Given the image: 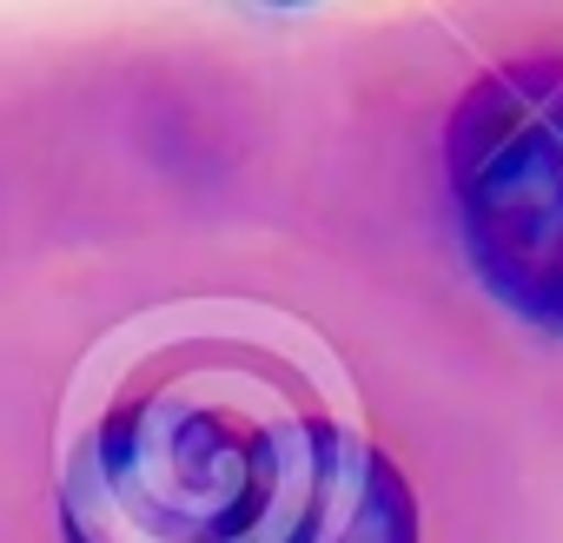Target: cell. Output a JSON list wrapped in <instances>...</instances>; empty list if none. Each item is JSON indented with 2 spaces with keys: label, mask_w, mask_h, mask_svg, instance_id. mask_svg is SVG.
<instances>
[{
  "label": "cell",
  "mask_w": 563,
  "mask_h": 543,
  "mask_svg": "<svg viewBox=\"0 0 563 543\" xmlns=\"http://www.w3.org/2000/svg\"><path fill=\"white\" fill-rule=\"evenodd\" d=\"M464 258L497 306L563 339V60H504L444 133Z\"/></svg>",
  "instance_id": "obj_2"
},
{
  "label": "cell",
  "mask_w": 563,
  "mask_h": 543,
  "mask_svg": "<svg viewBox=\"0 0 563 543\" xmlns=\"http://www.w3.org/2000/svg\"><path fill=\"white\" fill-rule=\"evenodd\" d=\"M325 418L245 378H173L120 405L67 490V543H286Z\"/></svg>",
  "instance_id": "obj_1"
},
{
  "label": "cell",
  "mask_w": 563,
  "mask_h": 543,
  "mask_svg": "<svg viewBox=\"0 0 563 543\" xmlns=\"http://www.w3.org/2000/svg\"><path fill=\"white\" fill-rule=\"evenodd\" d=\"M286 543H418V497L372 437L325 424L319 470Z\"/></svg>",
  "instance_id": "obj_3"
}]
</instances>
